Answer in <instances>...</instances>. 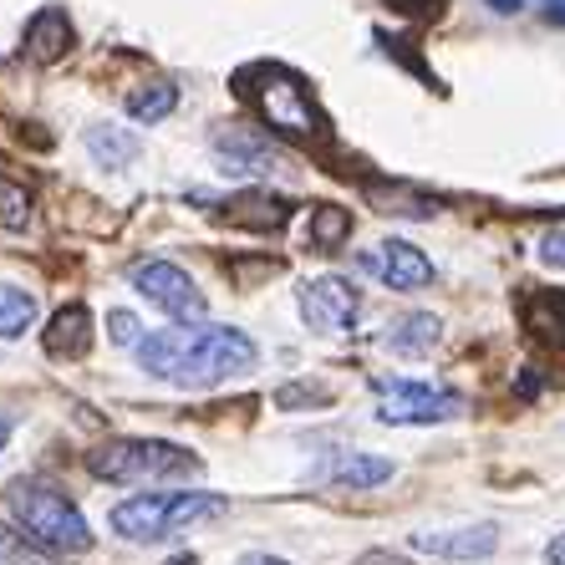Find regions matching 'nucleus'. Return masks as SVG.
<instances>
[{
	"instance_id": "obj_1",
	"label": "nucleus",
	"mask_w": 565,
	"mask_h": 565,
	"mask_svg": "<svg viewBox=\"0 0 565 565\" xmlns=\"http://www.w3.org/2000/svg\"><path fill=\"white\" fill-rule=\"evenodd\" d=\"M138 362L173 387H220L255 372V342L245 331L214 327V321H173L138 342Z\"/></svg>"
},
{
	"instance_id": "obj_2",
	"label": "nucleus",
	"mask_w": 565,
	"mask_h": 565,
	"mask_svg": "<svg viewBox=\"0 0 565 565\" xmlns=\"http://www.w3.org/2000/svg\"><path fill=\"white\" fill-rule=\"evenodd\" d=\"M0 500H6V514H11L15 525L26 530L31 540H41L46 551H56V555L93 551V530H87L82 510L56 484H46V479H31V473L26 479H11Z\"/></svg>"
},
{
	"instance_id": "obj_3",
	"label": "nucleus",
	"mask_w": 565,
	"mask_h": 565,
	"mask_svg": "<svg viewBox=\"0 0 565 565\" xmlns=\"http://www.w3.org/2000/svg\"><path fill=\"white\" fill-rule=\"evenodd\" d=\"M235 97H245V103H250L255 113H260V118L280 132V138L306 143V138H316V132H321L316 97L306 93V82L296 77V72H286V66H276V62L245 66V72L235 77Z\"/></svg>"
},
{
	"instance_id": "obj_4",
	"label": "nucleus",
	"mask_w": 565,
	"mask_h": 565,
	"mask_svg": "<svg viewBox=\"0 0 565 565\" xmlns=\"http://www.w3.org/2000/svg\"><path fill=\"white\" fill-rule=\"evenodd\" d=\"M230 510L224 494H132L113 510V530L122 540L153 545V540H173L194 525H210Z\"/></svg>"
},
{
	"instance_id": "obj_5",
	"label": "nucleus",
	"mask_w": 565,
	"mask_h": 565,
	"mask_svg": "<svg viewBox=\"0 0 565 565\" xmlns=\"http://www.w3.org/2000/svg\"><path fill=\"white\" fill-rule=\"evenodd\" d=\"M87 469L107 484H158V479L199 473V454L169 438H107L87 454Z\"/></svg>"
},
{
	"instance_id": "obj_6",
	"label": "nucleus",
	"mask_w": 565,
	"mask_h": 565,
	"mask_svg": "<svg viewBox=\"0 0 565 565\" xmlns=\"http://www.w3.org/2000/svg\"><path fill=\"white\" fill-rule=\"evenodd\" d=\"M463 413V397L434 387L418 377H393L377 387V418L393 428H423V423H448Z\"/></svg>"
},
{
	"instance_id": "obj_7",
	"label": "nucleus",
	"mask_w": 565,
	"mask_h": 565,
	"mask_svg": "<svg viewBox=\"0 0 565 565\" xmlns=\"http://www.w3.org/2000/svg\"><path fill=\"white\" fill-rule=\"evenodd\" d=\"M128 286L138 290V296H148V301L158 306L163 316H173V321H204V290L189 280V270H179L173 260H138L128 265Z\"/></svg>"
},
{
	"instance_id": "obj_8",
	"label": "nucleus",
	"mask_w": 565,
	"mask_h": 565,
	"mask_svg": "<svg viewBox=\"0 0 565 565\" xmlns=\"http://www.w3.org/2000/svg\"><path fill=\"white\" fill-rule=\"evenodd\" d=\"M301 301V321L321 337H347V331L362 321V290L347 276H316L296 290Z\"/></svg>"
},
{
	"instance_id": "obj_9",
	"label": "nucleus",
	"mask_w": 565,
	"mask_h": 565,
	"mask_svg": "<svg viewBox=\"0 0 565 565\" xmlns=\"http://www.w3.org/2000/svg\"><path fill=\"white\" fill-rule=\"evenodd\" d=\"M356 265L367 270L377 286L387 290H423V286H434V260L418 250V245H408V239H377L372 250L356 255Z\"/></svg>"
},
{
	"instance_id": "obj_10",
	"label": "nucleus",
	"mask_w": 565,
	"mask_h": 565,
	"mask_svg": "<svg viewBox=\"0 0 565 565\" xmlns=\"http://www.w3.org/2000/svg\"><path fill=\"white\" fill-rule=\"evenodd\" d=\"M214 163L230 173H250V179H265V173L280 169L276 148H270V138L255 128H239V122H230V128H214Z\"/></svg>"
},
{
	"instance_id": "obj_11",
	"label": "nucleus",
	"mask_w": 565,
	"mask_h": 565,
	"mask_svg": "<svg viewBox=\"0 0 565 565\" xmlns=\"http://www.w3.org/2000/svg\"><path fill=\"white\" fill-rule=\"evenodd\" d=\"M408 545L434 555V561H489L494 545H500V525L479 520V525H459V530H418Z\"/></svg>"
},
{
	"instance_id": "obj_12",
	"label": "nucleus",
	"mask_w": 565,
	"mask_h": 565,
	"mask_svg": "<svg viewBox=\"0 0 565 565\" xmlns=\"http://www.w3.org/2000/svg\"><path fill=\"white\" fill-rule=\"evenodd\" d=\"M393 473H397V463L382 459V454H337V459H327L316 469V479L342 484V489H382Z\"/></svg>"
},
{
	"instance_id": "obj_13",
	"label": "nucleus",
	"mask_w": 565,
	"mask_h": 565,
	"mask_svg": "<svg viewBox=\"0 0 565 565\" xmlns=\"http://www.w3.org/2000/svg\"><path fill=\"white\" fill-rule=\"evenodd\" d=\"M438 337H444V321L434 311H403L393 327L382 331V347L393 356H434Z\"/></svg>"
},
{
	"instance_id": "obj_14",
	"label": "nucleus",
	"mask_w": 565,
	"mask_h": 565,
	"mask_svg": "<svg viewBox=\"0 0 565 565\" xmlns=\"http://www.w3.org/2000/svg\"><path fill=\"white\" fill-rule=\"evenodd\" d=\"M66 46H72V21H66L62 6H46V11L31 15L26 26V56L36 66H52L56 56H66Z\"/></svg>"
},
{
	"instance_id": "obj_15",
	"label": "nucleus",
	"mask_w": 565,
	"mask_h": 565,
	"mask_svg": "<svg viewBox=\"0 0 565 565\" xmlns=\"http://www.w3.org/2000/svg\"><path fill=\"white\" fill-rule=\"evenodd\" d=\"M46 352L52 356H87L93 352V311L87 306H62L46 327Z\"/></svg>"
},
{
	"instance_id": "obj_16",
	"label": "nucleus",
	"mask_w": 565,
	"mask_h": 565,
	"mask_svg": "<svg viewBox=\"0 0 565 565\" xmlns=\"http://www.w3.org/2000/svg\"><path fill=\"white\" fill-rule=\"evenodd\" d=\"M87 153H93V163H103V169H122V163L138 158V138L122 128H87Z\"/></svg>"
},
{
	"instance_id": "obj_17",
	"label": "nucleus",
	"mask_w": 565,
	"mask_h": 565,
	"mask_svg": "<svg viewBox=\"0 0 565 565\" xmlns=\"http://www.w3.org/2000/svg\"><path fill=\"white\" fill-rule=\"evenodd\" d=\"M0 565H56V555L41 540H31L21 525H0Z\"/></svg>"
},
{
	"instance_id": "obj_18",
	"label": "nucleus",
	"mask_w": 565,
	"mask_h": 565,
	"mask_svg": "<svg viewBox=\"0 0 565 565\" xmlns=\"http://www.w3.org/2000/svg\"><path fill=\"white\" fill-rule=\"evenodd\" d=\"M31 316H36V301H31L21 286H6V280H0V342L21 337V331L31 327Z\"/></svg>"
},
{
	"instance_id": "obj_19",
	"label": "nucleus",
	"mask_w": 565,
	"mask_h": 565,
	"mask_svg": "<svg viewBox=\"0 0 565 565\" xmlns=\"http://www.w3.org/2000/svg\"><path fill=\"white\" fill-rule=\"evenodd\" d=\"M173 103H179V87H173V82H153V87L128 97V113L138 122H163L173 113Z\"/></svg>"
},
{
	"instance_id": "obj_20",
	"label": "nucleus",
	"mask_w": 565,
	"mask_h": 565,
	"mask_svg": "<svg viewBox=\"0 0 565 565\" xmlns=\"http://www.w3.org/2000/svg\"><path fill=\"white\" fill-rule=\"evenodd\" d=\"M347 235H352V214H347V210L321 204V210L311 214V245H316V250H337Z\"/></svg>"
},
{
	"instance_id": "obj_21",
	"label": "nucleus",
	"mask_w": 565,
	"mask_h": 565,
	"mask_svg": "<svg viewBox=\"0 0 565 565\" xmlns=\"http://www.w3.org/2000/svg\"><path fill=\"white\" fill-rule=\"evenodd\" d=\"M26 214H31L26 189H15L11 179H0V220L11 224V230H26Z\"/></svg>"
},
{
	"instance_id": "obj_22",
	"label": "nucleus",
	"mask_w": 565,
	"mask_h": 565,
	"mask_svg": "<svg viewBox=\"0 0 565 565\" xmlns=\"http://www.w3.org/2000/svg\"><path fill=\"white\" fill-rule=\"evenodd\" d=\"M276 403L280 408H306V403H331L321 387H306V382H290V387H280L276 393Z\"/></svg>"
},
{
	"instance_id": "obj_23",
	"label": "nucleus",
	"mask_w": 565,
	"mask_h": 565,
	"mask_svg": "<svg viewBox=\"0 0 565 565\" xmlns=\"http://www.w3.org/2000/svg\"><path fill=\"white\" fill-rule=\"evenodd\" d=\"M107 331H113V342H122V347L143 342V331H138V316L132 311H107Z\"/></svg>"
},
{
	"instance_id": "obj_24",
	"label": "nucleus",
	"mask_w": 565,
	"mask_h": 565,
	"mask_svg": "<svg viewBox=\"0 0 565 565\" xmlns=\"http://www.w3.org/2000/svg\"><path fill=\"white\" fill-rule=\"evenodd\" d=\"M540 260L551 265V270H565V230H551V235L540 239Z\"/></svg>"
},
{
	"instance_id": "obj_25",
	"label": "nucleus",
	"mask_w": 565,
	"mask_h": 565,
	"mask_svg": "<svg viewBox=\"0 0 565 565\" xmlns=\"http://www.w3.org/2000/svg\"><path fill=\"white\" fill-rule=\"evenodd\" d=\"M356 565H413V561H408V555H393V551H367Z\"/></svg>"
},
{
	"instance_id": "obj_26",
	"label": "nucleus",
	"mask_w": 565,
	"mask_h": 565,
	"mask_svg": "<svg viewBox=\"0 0 565 565\" xmlns=\"http://www.w3.org/2000/svg\"><path fill=\"white\" fill-rule=\"evenodd\" d=\"M545 561H551V565H565V535H555L551 545H545Z\"/></svg>"
},
{
	"instance_id": "obj_27",
	"label": "nucleus",
	"mask_w": 565,
	"mask_h": 565,
	"mask_svg": "<svg viewBox=\"0 0 565 565\" xmlns=\"http://www.w3.org/2000/svg\"><path fill=\"white\" fill-rule=\"evenodd\" d=\"M484 6H494V11H500V15H514V11H520V6H525V0H484Z\"/></svg>"
},
{
	"instance_id": "obj_28",
	"label": "nucleus",
	"mask_w": 565,
	"mask_h": 565,
	"mask_svg": "<svg viewBox=\"0 0 565 565\" xmlns=\"http://www.w3.org/2000/svg\"><path fill=\"white\" fill-rule=\"evenodd\" d=\"M239 565H290V561H280V555H245Z\"/></svg>"
},
{
	"instance_id": "obj_29",
	"label": "nucleus",
	"mask_w": 565,
	"mask_h": 565,
	"mask_svg": "<svg viewBox=\"0 0 565 565\" xmlns=\"http://www.w3.org/2000/svg\"><path fill=\"white\" fill-rule=\"evenodd\" d=\"M545 15H551V21H561V26H565V0H545Z\"/></svg>"
},
{
	"instance_id": "obj_30",
	"label": "nucleus",
	"mask_w": 565,
	"mask_h": 565,
	"mask_svg": "<svg viewBox=\"0 0 565 565\" xmlns=\"http://www.w3.org/2000/svg\"><path fill=\"white\" fill-rule=\"evenodd\" d=\"M397 6H403V11H428L434 0H397Z\"/></svg>"
},
{
	"instance_id": "obj_31",
	"label": "nucleus",
	"mask_w": 565,
	"mask_h": 565,
	"mask_svg": "<svg viewBox=\"0 0 565 565\" xmlns=\"http://www.w3.org/2000/svg\"><path fill=\"white\" fill-rule=\"evenodd\" d=\"M11 444V418H6V413H0V448Z\"/></svg>"
},
{
	"instance_id": "obj_32",
	"label": "nucleus",
	"mask_w": 565,
	"mask_h": 565,
	"mask_svg": "<svg viewBox=\"0 0 565 565\" xmlns=\"http://www.w3.org/2000/svg\"><path fill=\"white\" fill-rule=\"evenodd\" d=\"M163 565H199V555H173V561H163Z\"/></svg>"
}]
</instances>
